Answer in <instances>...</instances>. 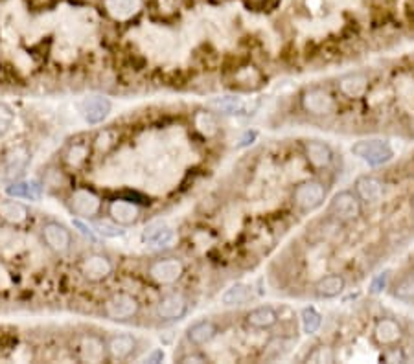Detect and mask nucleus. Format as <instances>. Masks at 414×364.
Returning <instances> with one entry per match:
<instances>
[{"label": "nucleus", "instance_id": "13", "mask_svg": "<svg viewBox=\"0 0 414 364\" xmlns=\"http://www.w3.org/2000/svg\"><path fill=\"white\" fill-rule=\"evenodd\" d=\"M212 109H216L217 113L229 114V116H241V114H252L254 107L244 98L238 96H223V98H214L208 101Z\"/></svg>", "mask_w": 414, "mask_h": 364}, {"label": "nucleus", "instance_id": "9", "mask_svg": "<svg viewBox=\"0 0 414 364\" xmlns=\"http://www.w3.org/2000/svg\"><path fill=\"white\" fill-rule=\"evenodd\" d=\"M302 107L306 109V113L313 114V116H326V114L333 113L335 99L332 98L328 90L310 89L302 96Z\"/></svg>", "mask_w": 414, "mask_h": 364}, {"label": "nucleus", "instance_id": "38", "mask_svg": "<svg viewBox=\"0 0 414 364\" xmlns=\"http://www.w3.org/2000/svg\"><path fill=\"white\" fill-rule=\"evenodd\" d=\"M164 360V351L163 350H153L146 357V363H163Z\"/></svg>", "mask_w": 414, "mask_h": 364}, {"label": "nucleus", "instance_id": "4", "mask_svg": "<svg viewBox=\"0 0 414 364\" xmlns=\"http://www.w3.org/2000/svg\"><path fill=\"white\" fill-rule=\"evenodd\" d=\"M77 109H80V114H82V118L89 123V126H98V123H102V121L111 114L113 104H111V99L105 98V96L90 94L85 96V98L80 101Z\"/></svg>", "mask_w": 414, "mask_h": 364}, {"label": "nucleus", "instance_id": "12", "mask_svg": "<svg viewBox=\"0 0 414 364\" xmlns=\"http://www.w3.org/2000/svg\"><path fill=\"white\" fill-rule=\"evenodd\" d=\"M109 216L120 226H131L138 221L140 210L135 202L126 201V199H114L109 204Z\"/></svg>", "mask_w": 414, "mask_h": 364}, {"label": "nucleus", "instance_id": "33", "mask_svg": "<svg viewBox=\"0 0 414 364\" xmlns=\"http://www.w3.org/2000/svg\"><path fill=\"white\" fill-rule=\"evenodd\" d=\"M96 234L104 236V238H118V236L124 234L122 226L114 223L113 219L111 221H96L94 225H92Z\"/></svg>", "mask_w": 414, "mask_h": 364}, {"label": "nucleus", "instance_id": "14", "mask_svg": "<svg viewBox=\"0 0 414 364\" xmlns=\"http://www.w3.org/2000/svg\"><path fill=\"white\" fill-rule=\"evenodd\" d=\"M173 239H175L173 230L168 225H164L163 221H155V223L148 225L144 230V234H142V241L153 248L168 247V245L173 243Z\"/></svg>", "mask_w": 414, "mask_h": 364}, {"label": "nucleus", "instance_id": "15", "mask_svg": "<svg viewBox=\"0 0 414 364\" xmlns=\"http://www.w3.org/2000/svg\"><path fill=\"white\" fill-rule=\"evenodd\" d=\"M403 337V329L394 319H381L374 328V338L381 346H394Z\"/></svg>", "mask_w": 414, "mask_h": 364}, {"label": "nucleus", "instance_id": "8", "mask_svg": "<svg viewBox=\"0 0 414 364\" xmlns=\"http://www.w3.org/2000/svg\"><path fill=\"white\" fill-rule=\"evenodd\" d=\"M82 275L89 282H104L113 275V261L109 260L105 254H98V252L89 254L82 261Z\"/></svg>", "mask_w": 414, "mask_h": 364}, {"label": "nucleus", "instance_id": "2", "mask_svg": "<svg viewBox=\"0 0 414 364\" xmlns=\"http://www.w3.org/2000/svg\"><path fill=\"white\" fill-rule=\"evenodd\" d=\"M326 188L319 180H304L293 192V201L302 211H313L325 202Z\"/></svg>", "mask_w": 414, "mask_h": 364}, {"label": "nucleus", "instance_id": "36", "mask_svg": "<svg viewBox=\"0 0 414 364\" xmlns=\"http://www.w3.org/2000/svg\"><path fill=\"white\" fill-rule=\"evenodd\" d=\"M72 225H74V228H77V232H80L83 238H87L89 241H92V243L96 241L94 228H92V226H90L85 219H82V217H76V219L72 221Z\"/></svg>", "mask_w": 414, "mask_h": 364}, {"label": "nucleus", "instance_id": "35", "mask_svg": "<svg viewBox=\"0 0 414 364\" xmlns=\"http://www.w3.org/2000/svg\"><path fill=\"white\" fill-rule=\"evenodd\" d=\"M87 145H83V144H74L72 148L68 149V153H67V162L70 164V166H80L83 160L87 158Z\"/></svg>", "mask_w": 414, "mask_h": 364}, {"label": "nucleus", "instance_id": "25", "mask_svg": "<svg viewBox=\"0 0 414 364\" xmlns=\"http://www.w3.org/2000/svg\"><path fill=\"white\" fill-rule=\"evenodd\" d=\"M0 217L8 221V223H11V225L24 223L28 217V206L13 197L2 199L0 201Z\"/></svg>", "mask_w": 414, "mask_h": 364}, {"label": "nucleus", "instance_id": "41", "mask_svg": "<svg viewBox=\"0 0 414 364\" xmlns=\"http://www.w3.org/2000/svg\"><path fill=\"white\" fill-rule=\"evenodd\" d=\"M413 208H414V199H413Z\"/></svg>", "mask_w": 414, "mask_h": 364}, {"label": "nucleus", "instance_id": "19", "mask_svg": "<svg viewBox=\"0 0 414 364\" xmlns=\"http://www.w3.org/2000/svg\"><path fill=\"white\" fill-rule=\"evenodd\" d=\"M217 335V326L212 320H199L186 329V338L194 346H205Z\"/></svg>", "mask_w": 414, "mask_h": 364}, {"label": "nucleus", "instance_id": "21", "mask_svg": "<svg viewBox=\"0 0 414 364\" xmlns=\"http://www.w3.org/2000/svg\"><path fill=\"white\" fill-rule=\"evenodd\" d=\"M105 9L116 21H127L142 9V0H105Z\"/></svg>", "mask_w": 414, "mask_h": 364}, {"label": "nucleus", "instance_id": "31", "mask_svg": "<svg viewBox=\"0 0 414 364\" xmlns=\"http://www.w3.org/2000/svg\"><path fill=\"white\" fill-rule=\"evenodd\" d=\"M392 294L401 302H409L414 304V276H405L394 285Z\"/></svg>", "mask_w": 414, "mask_h": 364}, {"label": "nucleus", "instance_id": "6", "mask_svg": "<svg viewBox=\"0 0 414 364\" xmlns=\"http://www.w3.org/2000/svg\"><path fill=\"white\" fill-rule=\"evenodd\" d=\"M43 241H45L46 247L50 248L55 254H65V252L70 248L72 245V234L70 230L63 225V223H58V221H50L43 226Z\"/></svg>", "mask_w": 414, "mask_h": 364}, {"label": "nucleus", "instance_id": "18", "mask_svg": "<svg viewBox=\"0 0 414 364\" xmlns=\"http://www.w3.org/2000/svg\"><path fill=\"white\" fill-rule=\"evenodd\" d=\"M136 348V338L129 333H118V335H113L109 338L107 342V351L109 355L113 357L116 360H124L129 359L133 355V351Z\"/></svg>", "mask_w": 414, "mask_h": 364}, {"label": "nucleus", "instance_id": "39", "mask_svg": "<svg viewBox=\"0 0 414 364\" xmlns=\"http://www.w3.org/2000/svg\"><path fill=\"white\" fill-rule=\"evenodd\" d=\"M180 363H207V357L194 353V355L183 357V359H180Z\"/></svg>", "mask_w": 414, "mask_h": 364}, {"label": "nucleus", "instance_id": "3", "mask_svg": "<svg viewBox=\"0 0 414 364\" xmlns=\"http://www.w3.org/2000/svg\"><path fill=\"white\" fill-rule=\"evenodd\" d=\"M328 211L329 216H333L337 221H342V223L356 221L361 216V199L354 192H339L329 201Z\"/></svg>", "mask_w": 414, "mask_h": 364}, {"label": "nucleus", "instance_id": "22", "mask_svg": "<svg viewBox=\"0 0 414 364\" xmlns=\"http://www.w3.org/2000/svg\"><path fill=\"white\" fill-rule=\"evenodd\" d=\"M356 194L361 201L378 202L383 195L381 180L372 175H363L356 180Z\"/></svg>", "mask_w": 414, "mask_h": 364}, {"label": "nucleus", "instance_id": "23", "mask_svg": "<svg viewBox=\"0 0 414 364\" xmlns=\"http://www.w3.org/2000/svg\"><path fill=\"white\" fill-rule=\"evenodd\" d=\"M105 350H107V346L104 344V341L94 335L83 337L82 344H80V355L85 363H102L105 357Z\"/></svg>", "mask_w": 414, "mask_h": 364}, {"label": "nucleus", "instance_id": "5", "mask_svg": "<svg viewBox=\"0 0 414 364\" xmlns=\"http://www.w3.org/2000/svg\"><path fill=\"white\" fill-rule=\"evenodd\" d=\"M183 275H185V265L177 258H163V260L153 261L149 265V276L153 282L160 283V285L175 283Z\"/></svg>", "mask_w": 414, "mask_h": 364}, {"label": "nucleus", "instance_id": "27", "mask_svg": "<svg viewBox=\"0 0 414 364\" xmlns=\"http://www.w3.org/2000/svg\"><path fill=\"white\" fill-rule=\"evenodd\" d=\"M344 278L339 275H328L322 276L319 282L315 283V292L317 297L320 298H335L339 297L342 291H344Z\"/></svg>", "mask_w": 414, "mask_h": 364}, {"label": "nucleus", "instance_id": "29", "mask_svg": "<svg viewBox=\"0 0 414 364\" xmlns=\"http://www.w3.org/2000/svg\"><path fill=\"white\" fill-rule=\"evenodd\" d=\"M300 322L302 331L306 333V335H313V333L319 331L320 326H322V315H320L315 307H306V309H302L300 313Z\"/></svg>", "mask_w": 414, "mask_h": 364}, {"label": "nucleus", "instance_id": "30", "mask_svg": "<svg viewBox=\"0 0 414 364\" xmlns=\"http://www.w3.org/2000/svg\"><path fill=\"white\" fill-rule=\"evenodd\" d=\"M194 121H195L197 131L203 136H214L217 133V120L212 113H205V111H201V113L195 114Z\"/></svg>", "mask_w": 414, "mask_h": 364}, {"label": "nucleus", "instance_id": "1", "mask_svg": "<svg viewBox=\"0 0 414 364\" xmlns=\"http://www.w3.org/2000/svg\"><path fill=\"white\" fill-rule=\"evenodd\" d=\"M352 153L356 155L357 158H361V160H365L370 166H381V164H387L388 160H392L394 149L385 140L372 138L356 142V144L352 145Z\"/></svg>", "mask_w": 414, "mask_h": 364}, {"label": "nucleus", "instance_id": "17", "mask_svg": "<svg viewBox=\"0 0 414 364\" xmlns=\"http://www.w3.org/2000/svg\"><path fill=\"white\" fill-rule=\"evenodd\" d=\"M304 155L307 162L315 167H328L333 160V151L326 142L320 140H310L304 145Z\"/></svg>", "mask_w": 414, "mask_h": 364}, {"label": "nucleus", "instance_id": "24", "mask_svg": "<svg viewBox=\"0 0 414 364\" xmlns=\"http://www.w3.org/2000/svg\"><path fill=\"white\" fill-rule=\"evenodd\" d=\"M247 324L254 329H271L278 322V313L271 306H260L247 313Z\"/></svg>", "mask_w": 414, "mask_h": 364}, {"label": "nucleus", "instance_id": "10", "mask_svg": "<svg viewBox=\"0 0 414 364\" xmlns=\"http://www.w3.org/2000/svg\"><path fill=\"white\" fill-rule=\"evenodd\" d=\"M70 208H72V211L77 217L92 219V217H96L99 214L102 201L90 189H77V192L72 194V197H70Z\"/></svg>", "mask_w": 414, "mask_h": 364}, {"label": "nucleus", "instance_id": "32", "mask_svg": "<svg viewBox=\"0 0 414 364\" xmlns=\"http://www.w3.org/2000/svg\"><path fill=\"white\" fill-rule=\"evenodd\" d=\"M335 359H337V355H335L333 348L325 346V344L313 348L306 357L307 363H335Z\"/></svg>", "mask_w": 414, "mask_h": 364}, {"label": "nucleus", "instance_id": "26", "mask_svg": "<svg viewBox=\"0 0 414 364\" xmlns=\"http://www.w3.org/2000/svg\"><path fill=\"white\" fill-rule=\"evenodd\" d=\"M369 89V77L365 74H348L339 81V90L348 98H361Z\"/></svg>", "mask_w": 414, "mask_h": 364}, {"label": "nucleus", "instance_id": "28", "mask_svg": "<svg viewBox=\"0 0 414 364\" xmlns=\"http://www.w3.org/2000/svg\"><path fill=\"white\" fill-rule=\"evenodd\" d=\"M252 298V287L247 283H236L232 287L227 289L221 297V302L225 306H244Z\"/></svg>", "mask_w": 414, "mask_h": 364}, {"label": "nucleus", "instance_id": "20", "mask_svg": "<svg viewBox=\"0 0 414 364\" xmlns=\"http://www.w3.org/2000/svg\"><path fill=\"white\" fill-rule=\"evenodd\" d=\"M30 160H32V153L24 145L13 148L8 153V157H6V175L9 179L17 180V177L23 175L24 171H26Z\"/></svg>", "mask_w": 414, "mask_h": 364}, {"label": "nucleus", "instance_id": "40", "mask_svg": "<svg viewBox=\"0 0 414 364\" xmlns=\"http://www.w3.org/2000/svg\"><path fill=\"white\" fill-rule=\"evenodd\" d=\"M254 140H256V133H254V131H247L244 138H241V144L239 145H249V144H252Z\"/></svg>", "mask_w": 414, "mask_h": 364}, {"label": "nucleus", "instance_id": "37", "mask_svg": "<svg viewBox=\"0 0 414 364\" xmlns=\"http://www.w3.org/2000/svg\"><path fill=\"white\" fill-rule=\"evenodd\" d=\"M388 283V272H381V275H378L376 278L372 280V283H370V292L372 294H381L383 291H385V287H387Z\"/></svg>", "mask_w": 414, "mask_h": 364}, {"label": "nucleus", "instance_id": "34", "mask_svg": "<svg viewBox=\"0 0 414 364\" xmlns=\"http://www.w3.org/2000/svg\"><path fill=\"white\" fill-rule=\"evenodd\" d=\"M15 121V111L11 109V105L0 101V136H4L11 127H13Z\"/></svg>", "mask_w": 414, "mask_h": 364}, {"label": "nucleus", "instance_id": "11", "mask_svg": "<svg viewBox=\"0 0 414 364\" xmlns=\"http://www.w3.org/2000/svg\"><path fill=\"white\" fill-rule=\"evenodd\" d=\"M186 311H188V302L177 292L166 294L157 304V315L163 320H180L186 315Z\"/></svg>", "mask_w": 414, "mask_h": 364}, {"label": "nucleus", "instance_id": "16", "mask_svg": "<svg viewBox=\"0 0 414 364\" xmlns=\"http://www.w3.org/2000/svg\"><path fill=\"white\" fill-rule=\"evenodd\" d=\"M6 195L26 201H41L43 186L37 180H13L11 184L6 186Z\"/></svg>", "mask_w": 414, "mask_h": 364}, {"label": "nucleus", "instance_id": "7", "mask_svg": "<svg viewBox=\"0 0 414 364\" xmlns=\"http://www.w3.org/2000/svg\"><path fill=\"white\" fill-rule=\"evenodd\" d=\"M138 300L127 292H116L105 302V315L113 320L133 319L138 313Z\"/></svg>", "mask_w": 414, "mask_h": 364}]
</instances>
